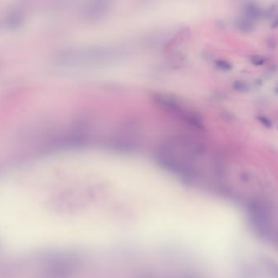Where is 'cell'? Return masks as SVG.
Segmentation results:
<instances>
[{
    "instance_id": "cell-1",
    "label": "cell",
    "mask_w": 278,
    "mask_h": 278,
    "mask_svg": "<svg viewBox=\"0 0 278 278\" xmlns=\"http://www.w3.org/2000/svg\"><path fill=\"white\" fill-rule=\"evenodd\" d=\"M204 152L200 142L193 138L174 136L160 145L158 160L165 169L183 178H193L197 175L198 160Z\"/></svg>"
},
{
    "instance_id": "cell-2",
    "label": "cell",
    "mask_w": 278,
    "mask_h": 278,
    "mask_svg": "<svg viewBox=\"0 0 278 278\" xmlns=\"http://www.w3.org/2000/svg\"><path fill=\"white\" fill-rule=\"evenodd\" d=\"M77 266V260L72 256L55 258L47 264L38 278H70Z\"/></svg>"
}]
</instances>
